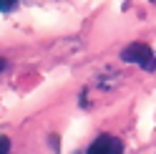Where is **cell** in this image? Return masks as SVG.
Listing matches in <instances>:
<instances>
[{"instance_id": "cell-5", "label": "cell", "mask_w": 156, "mask_h": 154, "mask_svg": "<svg viewBox=\"0 0 156 154\" xmlns=\"http://www.w3.org/2000/svg\"><path fill=\"white\" fill-rule=\"evenodd\" d=\"M141 68H144V71H156V58L151 56L149 61H144V63H141Z\"/></svg>"}, {"instance_id": "cell-7", "label": "cell", "mask_w": 156, "mask_h": 154, "mask_svg": "<svg viewBox=\"0 0 156 154\" xmlns=\"http://www.w3.org/2000/svg\"><path fill=\"white\" fill-rule=\"evenodd\" d=\"M151 3H156V0H151Z\"/></svg>"}, {"instance_id": "cell-2", "label": "cell", "mask_w": 156, "mask_h": 154, "mask_svg": "<svg viewBox=\"0 0 156 154\" xmlns=\"http://www.w3.org/2000/svg\"><path fill=\"white\" fill-rule=\"evenodd\" d=\"M121 152H123V144L116 137H98L86 154H121Z\"/></svg>"}, {"instance_id": "cell-3", "label": "cell", "mask_w": 156, "mask_h": 154, "mask_svg": "<svg viewBox=\"0 0 156 154\" xmlns=\"http://www.w3.org/2000/svg\"><path fill=\"white\" fill-rule=\"evenodd\" d=\"M15 8H18V0H0V10L3 13H10Z\"/></svg>"}, {"instance_id": "cell-6", "label": "cell", "mask_w": 156, "mask_h": 154, "mask_svg": "<svg viewBox=\"0 0 156 154\" xmlns=\"http://www.w3.org/2000/svg\"><path fill=\"white\" fill-rule=\"evenodd\" d=\"M3 68H5V61H3V58H0V73H3Z\"/></svg>"}, {"instance_id": "cell-1", "label": "cell", "mask_w": 156, "mask_h": 154, "mask_svg": "<svg viewBox=\"0 0 156 154\" xmlns=\"http://www.w3.org/2000/svg\"><path fill=\"white\" fill-rule=\"evenodd\" d=\"M149 58H151V48L146 43H131V46H126L121 51V61H126V63H139L141 66Z\"/></svg>"}, {"instance_id": "cell-4", "label": "cell", "mask_w": 156, "mask_h": 154, "mask_svg": "<svg viewBox=\"0 0 156 154\" xmlns=\"http://www.w3.org/2000/svg\"><path fill=\"white\" fill-rule=\"evenodd\" d=\"M8 152H10V139L0 137V154H8Z\"/></svg>"}]
</instances>
